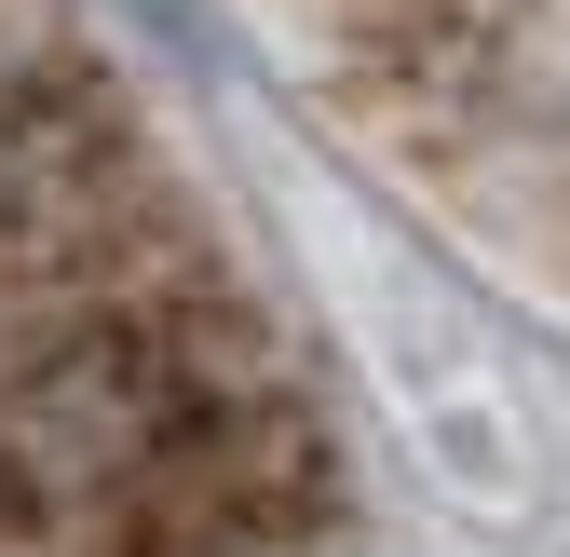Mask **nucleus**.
I'll return each instance as SVG.
<instances>
[{
  "label": "nucleus",
  "instance_id": "obj_1",
  "mask_svg": "<svg viewBox=\"0 0 570 557\" xmlns=\"http://www.w3.org/2000/svg\"><path fill=\"white\" fill-rule=\"evenodd\" d=\"M475 204L570 258V0H313Z\"/></svg>",
  "mask_w": 570,
  "mask_h": 557
}]
</instances>
